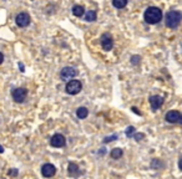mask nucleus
Segmentation results:
<instances>
[{
  "mask_svg": "<svg viewBox=\"0 0 182 179\" xmlns=\"http://www.w3.org/2000/svg\"><path fill=\"white\" fill-rule=\"evenodd\" d=\"M144 19L150 25L158 24L161 20H162V11H161V9H158L156 6H150L144 14Z\"/></svg>",
  "mask_w": 182,
  "mask_h": 179,
  "instance_id": "obj_1",
  "label": "nucleus"
},
{
  "mask_svg": "<svg viewBox=\"0 0 182 179\" xmlns=\"http://www.w3.org/2000/svg\"><path fill=\"white\" fill-rule=\"evenodd\" d=\"M182 21V14L177 10H171L166 14L165 18V23L167 25V27L170 29H176Z\"/></svg>",
  "mask_w": 182,
  "mask_h": 179,
  "instance_id": "obj_2",
  "label": "nucleus"
},
{
  "mask_svg": "<svg viewBox=\"0 0 182 179\" xmlns=\"http://www.w3.org/2000/svg\"><path fill=\"white\" fill-rule=\"evenodd\" d=\"M81 90H83V85H81V82L77 81V80L69 81L67 85H66V87H65V91H66L69 94H77Z\"/></svg>",
  "mask_w": 182,
  "mask_h": 179,
  "instance_id": "obj_3",
  "label": "nucleus"
},
{
  "mask_svg": "<svg viewBox=\"0 0 182 179\" xmlns=\"http://www.w3.org/2000/svg\"><path fill=\"white\" fill-rule=\"evenodd\" d=\"M26 97H28V90L26 88L19 87V88H15L13 91V98L18 103H23L26 100Z\"/></svg>",
  "mask_w": 182,
  "mask_h": 179,
  "instance_id": "obj_4",
  "label": "nucleus"
},
{
  "mask_svg": "<svg viewBox=\"0 0 182 179\" xmlns=\"http://www.w3.org/2000/svg\"><path fill=\"white\" fill-rule=\"evenodd\" d=\"M50 144H51L53 147H55V148H61V147H64L66 144V138L60 134V133H56L51 137V139H50Z\"/></svg>",
  "mask_w": 182,
  "mask_h": 179,
  "instance_id": "obj_5",
  "label": "nucleus"
},
{
  "mask_svg": "<svg viewBox=\"0 0 182 179\" xmlns=\"http://www.w3.org/2000/svg\"><path fill=\"white\" fill-rule=\"evenodd\" d=\"M77 73H79V72H77L76 69L67 66V67H64V69L61 70V72H60V76H61L63 80H71V78H74L75 76H77Z\"/></svg>",
  "mask_w": 182,
  "mask_h": 179,
  "instance_id": "obj_6",
  "label": "nucleus"
},
{
  "mask_svg": "<svg viewBox=\"0 0 182 179\" xmlns=\"http://www.w3.org/2000/svg\"><path fill=\"white\" fill-rule=\"evenodd\" d=\"M15 23L20 27H26L30 24V16H29V14H26V13L18 14L16 18H15Z\"/></svg>",
  "mask_w": 182,
  "mask_h": 179,
  "instance_id": "obj_7",
  "label": "nucleus"
},
{
  "mask_svg": "<svg viewBox=\"0 0 182 179\" xmlns=\"http://www.w3.org/2000/svg\"><path fill=\"white\" fill-rule=\"evenodd\" d=\"M101 46L105 51H110L114 46V40L110 34H104L101 36Z\"/></svg>",
  "mask_w": 182,
  "mask_h": 179,
  "instance_id": "obj_8",
  "label": "nucleus"
},
{
  "mask_svg": "<svg viewBox=\"0 0 182 179\" xmlns=\"http://www.w3.org/2000/svg\"><path fill=\"white\" fill-rule=\"evenodd\" d=\"M55 173H56V168H55V165H53V164L46 163V164H44V165L41 167V174H43L45 178H51V177L55 175Z\"/></svg>",
  "mask_w": 182,
  "mask_h": 179,
  "instance_id": "obj_9",
  "label": "nucleus"
},
{
  "mask_svg": "<svg viewBox=\"0 0 182 179\" xmlns=\"http://www.w3.org/2000/svg\"><path fill=\"white\" fill-rule=\"evenodd\" d=\"M162 103H164V98L161 96L155 94V96L150 97V104H151V107H152V110H158L161 106H162Z\"/></svg>",
  "mask_w": 182,
  "mask_h": 179,
  "instance_id": "obj_10",
  "label": "nucleus"
},
{
  "mask_svg": "<svg viewBox=\"0 0 182 179\" xmlns=\"http://www.w3.org/2000/svg\"><path fill=\"white\" fill-rule=\"evenodd\" d=\"M180 117H181V114L178 111H170L166 114V121L168 123H177V122H180Z\"/></svg>",
  "mask_w": 182,
  "mask_h": 179,
  "instance_id": "obj_11",
  "label": "nucleus"
},
{
  "mask_svg": "<svg viewBox=\"0 0 182 179\" xmlns=\"http://www.w3.org/2000/svg\"><path fill=\"white\" fill-rule=\"evenodd\" d=\"M67 173L70 177H79L80 174H81V171L79 169V165L75 164V163H69V167H67Z\"/></svg>",
  "mask_w": 182,
  "mask_h": 179,
  "instance_id": "obj_12",
  "label": "nucleus"
},
{
  "mask_svg": "<svg viewBox=\"0 0 182 179\" xmlns=\"http://www.w3.org/2000/svg\"><path fill=\"white\" fill-rule=\"evenodd\" d=\"M84 13H85V9H84V6H81V5H75V6L73 8V14H74L75 16H77V18L83 16Z\"/></svg>",
  "mask_w": 182,
  "mask_h": 179,
  "instance_id": "obj_13",
  "label": "nucleus"
},
{
  "mask_svg": "<svg viewBox=\"0 0 182 179\" xmlns=\"http://www.w3.org/2000/svg\"><path fill=\"white\" fill-rule=\"evenodd\" d=\"M87 114H89V111H87L86 107H80V108H77V111H76V116H77L80 120L86 118Z\"/></svg>",
  "mask_w": 182,
  "mask_h": 179,
  "instance_id": "obj_14",
  "label": "nucleus"
},
{
  "mask_svg": "<svg viewBox=\"0 0 182 179\" xmlns=\"http://www.w3.org/2000/svg\"><path fill=\"white\" fill-rule=\"evenodd\" d=\"M122 154H124V152H122L121 148H114L112 151H111V153H110V155H111L112 159H120V158L122 157Z\"/></svg>",
  "mask_w": 182,
  "mask_h": 179,
  "instance_id": "obj_15",
  "label": "nucleus"
},
{
  "mask_svg": "<svg viewBox=\"0 0 182 179\" xmlns=\"http://www.w3.org/2000/svg\"><path fill=\"white\" fill-rule=\"evenodd\" d=\"M85 20H86V21H89V23L95 21V20H96V13L93 11V10H89V11H86L85 13Z\"/></svg>",
  "mask_w": 182,
  "mask_h": 179,
  "instance_id": "obj_16",
  "label": "nucleus"
},
{
  "mask_svg": "<svg viewBox=\"0 0 182 179\" xmlns=\"http://www.w3.org/2000/svg\"><path fill=\"white\" fill-rule=\"evenodd\" d=\"M127 4V0H112V5L117 9H122Z\"/></svg>",
  "mask_w": 182,
  "mask_h": 179,
  "instance_id": "obj_17",
  "label": "nucleus"
},
{
  "mask_svg": "<svg viewBox=\"0 0 182 179\" xmlns=\"http://www.w3.org/2000/svg\"><path fill=\"white\" fill-rule=\"evenodd\" d=\"M134 134H135V127L130 126V127L126 129V136L127 137H134Z\"/></svg>",
  "mask_w": 182,
  "mask_h": 179,
  "instance_id": "obj_18",
  "label": "nucleus"
},
{
  "mask_svg": "<svg viewBox=\"0 0 182 179\" xmlns=\"http://www.w3.org/2000/svg\"><path fill=\"white\" fill-rule=\"evenodd\" d=\"M134 138H135L136 141H141V139L145 138V134H144V133H136V134H134Z\"/></svg>",
  "mask_w": 182,
  "mask_h": 179,
  "instance_id": "obj_19",
  "label": "nucleus"
},
{
  "mask_svg": "<svg viewBox=\"0 0 182 179\" xmlns=\"http://www.w3.org/2000/svg\"><path fill=\"white\" fill-rule=\"evenodd\" d=\"M116 138H117V136H111V137H107V138H105L104 142H105V143H109V142H111V141H115Z\"/></svg>",
  "mask_w": 182,
  "mask_h": 179,
  "instance_id": "obj_20",
  "label": "nucleus"
},
{
  "mask_svg": "<svg viewBox=\"0 0 182 179\" xmlns=\"http://www.w3.org/2000/svg\"><path fill=\"white\" fill-rule=\"evenodd\" d=\"M131 62H132V64H138V62H140V56H132Z\"/></svg>",
  "mask_w": 182,
  "mask_h": 179,
  "instance_id": "obj_21",
  "label": "nucleus"
},
{
  "mask_svg": "<svg viewBox=\"0 0 182 179\" xmlns=\"http://www.w3.org/2000/svg\"><path fill=\"white\" fill-rule=\"evenodd\" d=\"M3 61H4V55L2 54V52H0V65L3 64Z\"/></svg>",
  "mask_w": 182,
  "mask_h": 179,
  "instance_id": "obj_22",
  "label": "nucleus"
},
{
  "mask_svg": "<svg viewBox=\"0 0 182 179\" xmlns=\"http://www.w3.org/2000/svg\"><path fill=\"white\" fill-rule=\"evenodd\" d=\"M131 110H132V112H135V113H137V114H138V116H140V114H141V113H140V112H138V111H137V108H136V107H132V108H131Z\"/></svg>",
  "mask_w": 182,
  "mask_h": 179,
  "instance_id": "obj_23",
  "label": "nucleus"
},
{
  "mask_svg": "<svg viewBox=\"0 0 182 179\" xmlns=\"http://www.w3.org/2000/svg\"><path fill=\"white\" fill-rule=\"evenodd\" d=\"M178 167H180V169L182 171V158L180 159V162H178Z\"/></svg>",
  "mask_w": 182,
  "mask_h": 179,
  "instance_id": "obj_24",
  "label": "nucleus"
},
{
  "mask_svg": "<svg viewBox=\"0 0 182 179\" xmlns=\"http://www.w3.org/2000/svg\"><path fill=\"white\" fill-rule=\"evenodd\" d=\"M106 153V149L105 148H101V151H100V154H105Z\"/></svg>",
  "mask_w": 182,
  "mask_h": 179,
  "instance_id": "obj_25",
  "label": "nucleus"
},
{
  "mask_svg": "<svg viewBox=\"0 0 182 179\" xmlns=\"http://www.w3.org/2000/svg\"><path fill=\"white\" fill-rule=\"evenodd\" d=\"M10 174H11V175H16L18 172H16V171H11V172H10Z\"/></svg>",
  "mask_w": 182,
  "mask_h": 179,
  "instance_id": "obj_26",
  "label": "nucleus"
},
{
  "mask_svg": "<svg viewBox=\"0 0 182 179\" xmlns=\"http://www.w3.org/2000/svg\"><path fill=\"white\" fill-rule=\"evenodd\" d=\"M19 66H20V69H21L20 71H23V72H24V66H23V64H19Z\"/></svg>",
  "mask_w": 182,
  "mask_h": 179,
  "instance_id": "obj_27",
  "label": "nucleus"
},
{
  "mask_svg": "<svg viewBox=\"0 0 182 179\" xmlns=\"http://www.w3.org/2000/svg\"><path fill=\"white\" fill-rule=\"evenodd\" d=\"M4 152V148H3V145H0V153H3Z\"/></svg>",
  "mask_w": 182,
  "mask_h": 179,
  "instance_id": "obj_28",
  "label": "nucleus"
},
{
  "mask_svg": "<svg viewBox=\"0 0 182 179\" xmlns=\"http://www.w3.org/2000/svg\"><path fill=\"white\" fill-rule=\"evenodd\" d=\"M180 123L182 124V114H181V117H180Z\"/></svg>",
  "mask_w": 182,
  "mask_h": 179,
  "instance_id": "obj_29",
  "label": "nucleus"
}]
</instances>
